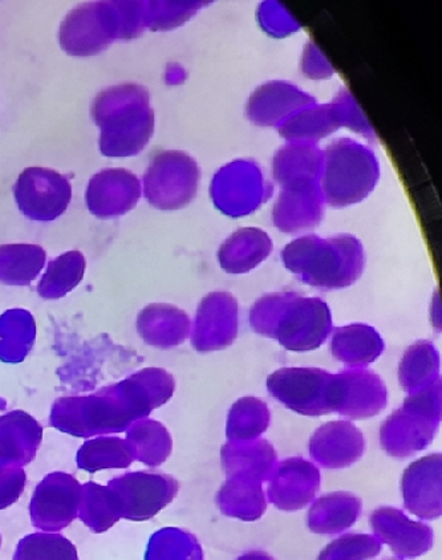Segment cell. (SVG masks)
Segmentation results:
<instances>
[{
    "instance_id": "f1b7e54d",
    "label": "cell",
    "mask_w": 442,
    "mask_h": 560,
    "mask_svg": "<svg viewBox=\"0 0 442 560\" xmlns=\"http://www.w3.org/2000/svg\"><path fill=\"white\" fill-rule=\"evenodd\" d=\"M136 462L128 441L120 438H97L80 447L77 464L80 470L96 472L105 469H126Z\"/></svg>"
},
{
    "instance_id": "cb8c5ba5",
    "label": "cell",
    "mask_w": 442,
    "mask_h": 560,
    "mask_svg": "<svg viewBox=\"0 0 442 560\" xmlns=\"http://www.w3.org/2000/svg\"><path fill=\"white\" fill-rule=\"evenodd\" d=\"M440 487L441 457L434 454L410 465L403 479L404 500L410 509H421V506H428V510L439 509Z\"/></svg>"
},
{
    "instance_id": "4fadbf2b",
    "label": "cell",
    "mask_w": 442,
    "mask_h": 560,
    "mask_svg": "<svg viewBox=\"0 0 442 560\" xmlns=\"http://www.w3.org/2000/svg\"><path fill=\"white\" fill-rule=\"evenodd\" d=\"M239 335V303L229 292L202 299L191 327V346L198 352L225 350Z\"/></svg>"
},
{
    "instance_id": "5bb4252c",
    "label": "cell",
    "mask_w": 442,
    "mask_h": 560,
    "mask_svg": "<svg viewBox=\"0 0 442 560\" xmlns=\"http://www.w3.org/2000/svg\"><path fill=\"white\" fill-rule=\"evenodd\" d=\"M269 197L258 166L233 163L223 166L211 185V197L222 213L241 217L253 213Z\"/></svg>"
},
{
    "instance_id": "1f68e13d",
    "label": "cell",
    "mask_w": 442,
    "mask_h": 560,
    "mask_svg": "<svg viewBox=\"0 0 442 560\" xmlns=\"http://www.w3.org/2000/svg\"><path fill=\"white\" fill-rule=\"evenodd\" d=\"M14 560H79L78 549L65 535L34 533L18 544Z\"/></svg>"
},
{
    "instance_id": "7a4b0ae2",
    "label": "cell",
    "mask_w": 442,
    "mask_h": 560,
    "mask_svg": "<svg viewBox=\"0 0 442 560\" xmlns=\"http://www.w3.org/2000/svg\"><path fill=\"white\" fill-rule=\"evenodd\" d=\"M91 116L102 130L100 151L107 158H133L152 139L154 115L146 86L132 83L109 86L93 100Z\"/></svg>"
},
{
    "instance_id": "6da1fadb",
    "label": "cell",
    "mask_w": 442,
    "mask_h": 560,
    "mask_svg": "<svg viewBox=\"0 0 442 560\" xmlns=\"http://www.w3.org/2000/svg\"><path fill=\"white\" fill-rule=\"evenodd\" d=\"M251 325L254 332L277 340L288 351L307 352L326 343L333 315L319 298L277 292L254 304Z\"/></svg>"
},
{
    "instance_id": "e0dca14e",
    "label": "cell",
    "mask_w": 442,
    "mask_h": 560,
    "mask_svg": "<svg viewBox=\"0 0 442 560\" xmlns=\"http://www.w3.org/2000/svg\"><path fill=\"white\" fill-rule=\"evenodd\" d=\"M42 439V425L23 410L0 417V463L3 468H23L33 462Z\"/></svg>"
},
{
    "instance_id": "9c48e42d",
    "label": "cell",
    "mask_w": 442,
    "mask_h": 560,
    "mask_svg": "<svg viewBox=\"0 0 442 560\" xmlns=\"http://www.w3.org/2000/svg\"><path fill=\"white\" fill-rule=\"evenodd\" d=\"M14 195L23 215L36 222H53L71 203L72 186L63 174L31 166L19 176Z\"/></svg>"
},
{
    "instance_id": "44dd1931",
    "label": "cell",
    "mask_w": 442,
    "mask_h": 560,
    "mask_svg": "<svg viewBox=\"0 0 442 560\" xmlns=\"http://www.w3.org/2000/svg\"><path fill=\"white\" fill-rule=\"evenodd\" d=\"M384 340L369 325H350L336 329L332 340V353L347 369H367L382 357Z\"/></svg>"
},
{
    "instance_id": "836d02e7",
    "label": "cell",
    "mask_w": 442,
    "mask_h": 560,
    "mask_svg": "<svg viewBox=\"0 0 442 560\" xmlns=\"http://www.w3.org/2000/svg\"><path fill=\"white\" fill-rule=\"evenodd\" d=\"M196 4L186 2H144L146 28L152 31H167L179 26L191 14H195Z\"/></svg>"
},
{
    "instance_id": "4316f807",
    "label": "cell",
    "mask_w": 442,
    "mask_h": 560,
    "mask_svg": "<svg viewBox=\"0 0 442 560\" xmlns=\"http://www.w3.org/2000/svg\"><path fill=\"white\" fill-rule=\"evenodd\" d=\"M47 255L39 245L0 246V283L30 285L45 269Z\"/></svg>"
},
{
    "instance_id": "484cf974",
    "label": "cell",
    "mask_w": 442,
    "mask_h": 560,
    "mask_svg": "<svg viewBox=\"0 0 442 560\" xmlns=\"http://www.w3.org/2000/svg\"><path fill=\"white\" fill-rule=\"evenodd\" d=\"M398 380L409 395L440 383V357L431 341L420 340L408 348L398 369Z\"/></svg>"
},
{
    "instance_id": "3957f363",
    "label": "cell",
    "mask_w": 442,
    "mask_h": 560,
    "mask_svg": "<svg viewBox=\"0 0 442 560\" xmlns=\"http://www.w3.org/2000/svg\"><path fill=\"white\" fill-rule=\"evenodd\" d=\"M282 259L301 282L321 290L350 288L365 266L364 247L350 234L302 236L284 247Z\"/></svg>"
},
{
    "instance_id": "ac0fdd59",
    "label": "cell",
    "mask_w": 442,
    "mask_h": 560,
    "mask_svg": "<svg viewBox=\"0 0 442 560\" xmlns=\"http://www.w3.org/2000/svg\"><path fill=\"white\" fill-rule=\"evenodd\" d=\"M323 195L316 183L284 186L274 209V223L284 233H298L322 221Z\"/></svg>"
},
{
    "instance_id": "ba28073f",
    "label": "cell",
    "mask_w": 442,
    "mask_h": 560,
    "mask_svg": "<svg viewBox=\"0 0 442 560\" xmlns=\"http://www.w3.org/2000/svg\"><path fill=\"white\" fill-rule=\"evenodd\" d=\"M333 373L321 369H282L267 378L270 395L306 416L333 413Z\"/></svg>"
},
{
    "instance_id": "ffe728a7",
    "label": "cell",
    "mask_w": 442,
    "mask_h": 560,
    "mask_svg": "<svg viewBox=\"0 0 442 560\" xmlns=\"http://www.w3.org/2000/svg\"><path fill=\"white\" fill-rule=\"evenodd\" d=\"M311 453L326 468H345L363 456L364 438L350 422H329L311 440Z\"/></svg>"
},
{
    "instance_id": "52a82bcc",
    "label": "cell",
    "mask_w": 442,
    "mask_h": 560,
    "mask_svg": "<svg viewBox=\"0 0 442 560\" xmlns=\"http://www.w3.org/2000/svg\"><path fill=\"white\" fill-rule=\"evenodd\" d=\"M199 170L189 154L165 151L153 155L144 174V195L152 207L177 210L196 197Z\"/></svg>"
},
{
    "instance_id": "7c38bea8",
    "label": "cell",
    "mask_w": 442,
    "mask_h": 560,
    "mask_svg": "<svg viewBox=\"0 0 442 560\" xmlns=\"http://www.w3.org/2000/svg\"><path fill=\"white\" fill-rule=\"evenodd\" d=\"M387 387L382 377L367 369H346L333 378V412L367 419L387 407Z\"/></svg>"
},
{
    "instance_id": "277c9868",
    "label": "cell",
    "mask_w": 442,
    "mask_h": 560,
    "mask_svg": "<svg viewBox=\"0 0 442 560\" xmlns=\"http://www.w3.org/2000/svg\"><path fill=\"white\" fill-rule=\"evenodd\" d=\"M142 419L144 416L123 382L90 396L61 397L54 402L49 416L51 427L80 439L126 432Z\"/></svg>"
},
{
    "instance_id": "30bf717a",
    "label": "cell",
    "mask_w": 442,
    "mask_h": 560,
    "mask_svg": "<svg viewBox=\"0 0 442 560\" xmlns=\"http://www.w3.org/2000/svg\"><path fill=\"white\" fill-rule=\"evenodd\" d=\"M82 485L71 475L56 471L37 485L30 503L31 524L45 533L63 530L78 518Z\"/></svg>"
},
{
    "instance_id": "83f0119b",
    "label": "cell",
    "mask_w": 442,
    "mask_h": 560,
    "mask_svg": "<svg viewBox=\"0 0 442 560\" xmlns=\"http://www.w3.org/2000/svg\"><path fill=\"white\" fill-rule=\"evenodd\" d=\"M100 23L112 42L132 40L146 30L144 2H96Z\"/></svg>"
},
{
    "instance_id": "5b68a950",
    "label": "cell",
    "mask_w": 442,
    "mask_h": 560,
    "mask_svg": "<svg viewBox=\"0 0 442 560\" xmlns=\"http://www.w3.org/2000/svg\"><path fill=\"white\" fill-rule=\"evenodd\" d=\"M379 165L369 149L351 140H336L323 158L321 190L335 208L360 202L375 188Z\"/></svg>"
},
{
    "instance_id": "8d00e7d4",
    "label": "cell",
    "mask_w": 442,
    "mask_h": 560,
    "mask_svg": "<svg viewBox=\"0 0 442 560\" xmlns=\"http://www.w3.org/2000/svg\"><path fill=\"white\" fill-rule=\"evenodd\" d=\"M0 469H4L3 466H2V463H0Z\"/></svg>"
},
{
    "instance_id": "e575fe53",
    "label": "cell",
    "mask_w": 442,
    "mask_h": 560,
    "mask_svg": "<svg viewBox=\"0 0 442 560\" xmlns=\"http://www.w3.org/2000/svg\"><path fill=\"white\" fill-rule=\"evenodd\" d=\"M27 476L23 468L0 469V510L14 505L26 488Z\"/></svg>"
},
{
    "instance_id": "d4e9b609",
    "label": "cell",
    "mask_w": 442,
    "mask_h": 560,
    "mask_svg": "<svg viewBox=\"0 0 442 560\" xmlns=\"http://www.w3.org/2000/svg\"><path fill=\"white\" fill-rule=\"evenodd\" d=\"M78 518L93 533L108 532L123 520L120 501L115 490L108 485L103 487L92 481L82 485Z\"/></svg>"
},
{
    "instance_id": "d590c367",
    "label": "cell",
    "mask_w": 442,
    "mask_h": 560,
    "mask_svg": "<svg viewBox=\"0 0 442 560\" xmlns=\"http://www.w3.org/2000/svg\"><path fill=\"white\" fill-rule=\"evenodd\" d=\"M0 547H2V534H0Z\"/></svg>"
},
{
    "instance_id": "f546056e",
    "label": "cell",
    "mask_w": 442,
    "mask_h": 560,
    "mask_svg": "<svg viewBox=\"0 0 442 560\" xmlns=\"http://www.w3.org/2000/svg\"><path fill=\"white\" fill-rule=\"evenodd\" d=\"M127 441L135 452L136 462L151 468L166 462L172 453V439L160 422L142 419L127 429Z\"/></svg>"
},
{
    "instance_id": "8992f818",
    "label": "cell",
    "mask_w": 442,
    "mask_h": 560,
    "mask_svg": "<svg viewBox=\"0 0 442 560\" xmlns=\"http://www.w3.org/2000/svg\"><path fill=\"white\" fill-rule=\"evenodd\" d=\"M441 416V382L410 394L382 428V443L391 456H412L431 443Z\"/></svg>"
},
{
    "instance_id": "9a60e30c",
    "label": "cell",
    "mask_w": 442,
    "mask_h": 560,
    "mask_svg": "<svg viewBox=\"0 0 442 560\" xmlns=\"http://www.w3.org/2000/svg\"><path fill=\"white\" fill-rule=\"evenodd\" d=\"M141 183L127 170H104L90 179L85 203L97 218L127 214L141 197Z\"/></svg>"
},
{
    "instance_id": "8fae6325",
    "label": "cell",
    "mask_w": 442,
    "mask_h": 560,
    "mask_svg": "<svg viewBox=\"0 0 442 560\" xmlns=\"http://www.w3.org/2000/svg\"><path fill=\"white\" fill-rule=\"evenodd\" d=\"M108 487L120 501L123 518L147 521L174 500L178 491L176 479L148 471L127 472L111 479Z\"/></svg>"
},
{
    "instance_id": "7402d4cb",
    "label": "cell",
    "mask_w": 442,
    "mask_h": 560,
    "mask_svg": "<svg viewBox=\"0 0 442 560\" xmlns=\"http://www.w3.org/2000/svg\"><path fill=\"white\" fill-rule=\"evenodd\" d=\"M272 252L270 236L260 229H241L223 244L218 259L223 270L244 273L257 267Z\"/></svg>"
},
{
    "instance_id": "d6a6232c",
    "label": "cell",
    "mask_w": 442,
    "mask_h": 560,
    "mask_svg": "<svg viewBox=\"0 0 442 560\" xmlns=\"http://www.w3.org/2000/svg\"><path fill=\"white\" fill-rule=\"evenodd\" d=\"M270 410L259 398L244 397L234 404L229 416V439H253L269 427Z\"/></svg>"
},
{
    "instance_id": "d6986e66",
    "label": "cell",
    "mask_w": 442,
    "mask_h": 560,
    "mask_svg": "<svg viewBox=\"0 0 442 560\" xmlns=\"http://www.w3.org/2000/svg\"><path fill=\"white\" fill-rule=\"evenodd\" d=\"M137 332L148 346L172 350L189 338L191 322L185 311L172 304H149L137 316Z\"/></svg>"
},
{
    "instance_id": "603a6c76",
    "label": "cell",
    "mask_w": 442,
    "mask_h": 560,
    "mask_svg": "<svg viewBox=\"0 0 442 560\" xmlns=\"http://www.w3.org/2000/svg\"><path fill=\"white\" fill-rule=\"evenodd\" d=\"M36 323L27 310H9L0 316V362L22 363L33 351Z\"/></svg>"
},
{
    "instance_id": "4dcf8cb0",
    "label": "cell",
    "mask_w": 442,
    "mask_h": 560,
    "mask_svg": "<svg viewBox=\"0 0 442 560\" xmlns=\"http://www.w3.org/2000/svg\"><path fill=\"white\" fill-rule=\"evenodd\" d=\"M85 258L80 252H68L48 264L45 276L37 284V294L55 301L70 294L84 278Z\"/></svg>"
},
{
    "instance_id": "2e32d148",
    "label": "cell",
    "mask_w": 442,
    "mask_h": 560,
    "mask_svg": "<svg viewBox=\"0 0 442 560\" xmlns=\"http://www.w3.org/2000/svg\"><path fill=\"white\" fill-rule=\"evenodd\" d=\"M59 42L66 54L78 58L102 54L114 43L100 23L96 2L84 3L68 12L60 24Z\"/></svg>"
}]
</instances>
